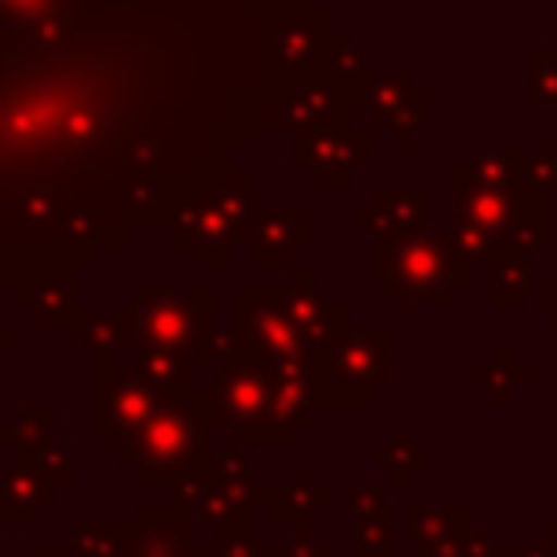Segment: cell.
I'll list each match as a JSON object with an SVG mask.
<instances>
[{
    "mask_svg": "<svg viewBox=\"0 0 557 557\" xmlns=\"http://www.w3.org/2000/svg\"><path fill=\"white\" fill-rule=\"evenodd\" d=\"M187 448V435L174 426V422H161L144 435V453H148V466H161V474H170V466L183 457Z\"/></svg>",
    "mask_w": 557,
    "mask_h": 557,
    "instance_id": "1",
    "label": "cell"
},
{
    "mask_svg": "<svg viewBox=\"0 0 557 557\" xmlns=\"http://www.w3.org/2000/svg\"><path fill=\"white\" fill-rule=\"evenodd\" d=\"M139 553L144 557H191L187 553V540L178 531H152V535H144L139 540Z\"/></svg>",
    "mask_w": 557,
    "mask_h": 557,
    "instance_id": "2",
    "label": "cell"
}]
</instances>
